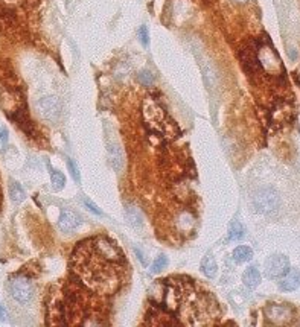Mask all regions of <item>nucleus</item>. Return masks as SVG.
Listing matches in <instances>:
<instances>
[{
  "instance_id": "1",
  "label": "nucleus",
  "mask_w": 300,
  "mask_h": 327,
  "mask_svg": "<svg viewBox=\"0 0 300 327\" xmlns=\"http://www.w3.org/2000/svg\"><path fill=\"white\" fill-rule=\"evenodd\" d=\"M73 270L90 289L99 294H113L122 279L124 254L107 237H95L78 245L72 257Z\"/></svg>"
},
{
  "instance_id": "2",
  "label": "nucleus",
  "mask_w": 300,
  "mask_h": 327,
  "mask_svg": "<svg viewBox=\"0 0 300 327\" xmlns=\"http://www.w3.org/2000/svg\"><path fill=\"white\" fill-rule=\"evenodd\" d=\"M144 119H145V125L158 134H169V130L174 128V124L166 117L163 108L160 107L154 99H147L144 102Z\"/></svg>"
},
{
  "instance_id": "3",
  "label": "nucleus",
  "mask_w": 300,
  "mask_h": 327,
  "mask_svg": "<svg viewBox=\"0 0 300 327\" xmlns=\"http://www.w3.org/2000/svg\"><path fill=\"white\" fill-rule=\"evenodd\" d=\"M265 318L274 326H288L296 320V309L287 303H268L264 308Z\"/></svg>"
},
{
  "instance_id": "4",
  "label": "nucleus",
  "mask_w": 300,
  "mask_h": 327,
  "mask_svg": "<svg viewBox=\"0 0 300 327\" xmlns=\"http://www.w3.org/2000/svg\"><path fill=\"white\" fill-rule=\"evenodd\" d=\"M257 61L259 67L268 75L279 76L284 72V64L281 58L276 53L274 47H271L270 45H261L257 47Z\"/></svg>"
},
{
  "instance_id": "5",
  "label": "nucleus",
  "mask_w": 300,
  "mask_h": 327,
  "mask_svg": "<svg viewBox=\"0 0 300 327\" xmlns=\"http://www.w3.org/2000/svg\"><path fill=\"white\" fill-rule=\"evenodd\" d=\"M253 204L256 207V212L262 215H271L281 206V196H279V193L274 189L265 187L254 195Z\"/></svg>"
},
{
  "instance_id": "6",
  "label": "nucleus",
  "mask_w": 300,
  "mask_h": 327,
  "mask_svg": "<svg viewBox=\"0 0 300 327\" xmlns=\"http://www.w3.org/2000/svg\"><path fill=\"white\" fill-rule=\"evenodd\" d=\"M9 289H11V295L14 297V300H17L22 304L29 303L34 297V286H32L31 280L26 277H22V276H18L11 280Z\"/></svg>"
},
{
  "instance_id": "7",
  "label": "nucleus",
  "mask_w": 300,
  "mask_h": 327,
  "mask_svg": "<svg viewBox=\"0 0 300 327\" xmlns=\"http://www.w3.org/2000/svg\"><path fill=\"white\" fill-rule=\"evenodd\" d=\"M37 110L45 120L55 122L61 113V104L56 96H45L37 102Z\"/></svg>"
},
{
  "instance_id": "8",
  "label": "nucleus",
  "mask_w": 300,
  "mask_h": 327,
  "mask_svg": "<svg viewBox=\"0 0 300 327\" xmlns=\"http://www.w3.org/2000/svg\"><path fill=\"white\" fill-rule=\"evenodd\" d=\"M290 271V259L284 254H276L268 259L265 273L270 279H281Z\"/></svg>"
},
{
  "instance_id": "9",
  "label": "nucleus",
  "mask_w": 300,
  "mask_h": 327,
  "mask_svg": "<svg viewBox=\"0 0 300 327\" xmlns=\"http://www.w3.org/2000/svg\"><path fill=\"white\" fill-rule=\"evenodd\" d=\"M241 61L243 66L249 73H253L259 67V61H257V47L256 46H247L241 50Z\"/></svg>"
},
{
  "instance_id": "10",
  "label": "nucleus",
  "mask_w": 300,
  "mask_h": 327,
  "mask_svg": "<svg viewBox=\"0 0 300 327\" xmlns=\"http://www.w3.org/2000/svg\"><path fill=\"white\" fill-rule=\"evenodd\" d=\"M299 286H300V271H297V270L288 271L282 277L281 283H279V288H281L282 291H285V292L296 291Z\"/></svg>"
},
{
  "instance_id": "11",
  "label": "nucleus",
  "mask_w": 300,
  "mask_h": 327,
  "mask_svg": "<svg viewBox=\"0 0 300 327\" xmlns=\"http://www.w3.org/2000/svg\"><path fill=\"white\" fill-rule=\"evenodd\" d=\"M79 224H81V219H79V216L75 215L70 210H66V212L61 213V216H59L58 227L61 229L63 232H72V230H75L79 226Z\"/></svg>"
},
{
  "instance_id": "12",
  "label": "nucleus",
  "mask_w": 300,
  "mask_h": 327,
  "mask_svg": "<svg viewBox=\"0 0 300 327\" xmlns=\"http://www.w3.org/2000/svg\"><path fill=\"white\" fill-rule=\"evenodd\" d=\"M125 216H127V221L131 227L134 229H141L144 226V215L142 212L139 210L137 207L134 206H128L127 210H125Z\"/></svg>"
},
{
  "instance_id": "13",
  "label": "nucleus",
  "mask_w": 300,
  "mask_h": 327,
  "mask_svg": "<svg viewBox=\"0 0 300 327\" xmlns=\"http://www.w3.org/2000/svg\"><path fill=\"white\" fill-rule=\"evenodd\" d=\"M108 157H110V163L114 171H119L124 165V155H122V151L117 145H113L110 143L108 145Z\"/></svg>"
},
{
  "instance_id": "14",
  "label": "nucleus",
  "mask_w": 300,
  "mask_h": 327,
  "mask_svg": "<svg viewBox=\"0 0 300 327\" xmlns=\"http://www.w3.org/2000/svg\"><path fill=\"white\" fill-rule=\"evenodd\" d=\"M243 281H244V284L247 286L249 289H254L256 286H257L259 283H261V274H259L257 268L250 267V268L244 273V276H243Z\"/></svg>"
},
{
  "instance_id": "15",
  "label": "nucleus",
  "mask_w": 300,
  "mask_h": 327,
  "mask_svg": "<svg viewBox=\"0 0 300 327\" xmlns=\"http://www.w3.org/2000/svg\"><path fill=\"white\" fill-rule=\"evenodd\" d=\"M201 271H203V274H204L206 277H209V279H213V277L216 276L218 267H216L215 259H213L210 254L204 256V259H203V262H201Z\"/></svg>"
},
{
  "instance_id": "16",
  "label": "nucleus",
  "mask_w": 300,
  "mask_h": 327,
  "mask_svg": "<svg viewBox=\"0 0 300 327\" xmlns=\"http://www.w3.org/2000/svg\"><path fill=\"white\" fill-rule=\"evenodd\" d=\"M233 259L236 262H247L253 259V251L249 247H236L233 250Z\"/></svg>"
},
{
  "instance_id": "17",
  "label": "nucleus",
  "mask_w": 300,
  "mask_h": 327,
  "mask_svg": "<svg viewBox=\"0 0 300 327\" xmlns=\"http://www.w3.org/2000/svg\"><path fill=\"white\" fill-rule=\"evenodd\" d=\"M9 196L12 199V202H22L26 195H25V190L22 189V186L18 185V183H11L9 185Z\"/></svg>"
},
{
  "instance_id": "18",
  "label": "nucleus",
  "mask_w": 300,
  "mask_h": 327,
  "mask_svg": "<svg viewBox=\"0 0 300 327\" xmlns=\"http://www.w3.org/2000/svg\"><path fill=\"white\" fill-rule=\"evenodd\" d=\"M50 180H52V187L53 190H61L66 185V177L59 172V171H52L50 174Z\"/></svg>"
},
{
  "instance_id": "19",
  "label": "nucleus",
  "mask_w": 300,
  "mask_h": 327,
  "mask_svg": "<svg viewBox=\"0 0 300 327\" xmlns=\"http://www.w3.org/2000/svg\"><path fill=\"white\" fill-rule=\"evenodd\" d=\"M166 267H168V257L165 254H160L151 265V273L158 274V273H162Z\"/></svg>"
},
{
  "instance_id": "20",
  "label": "nucleus",
  "mask_w": 300,
  "mask_h": 327,
  "mask_svg": "<svg viewBox=\"0 0 300 327\" xmlns=\"http://www.w3.org/2000/svg\"><path fill=\"white\" fill-rule=\"evenodd\" d=\"M229 234H230V240H239V239H241V237L244 236V227H243V224L239 222V221L232 222Z\"/></svg>"
},
{
  "instance_id": "21",
  "label": "nucleus",
  "mask_w": 300,
  "mask_h": 327,
  "mask_svg": "<svg viewBox=\"0 0 300 327\" xmlns=\"http://www.w3.org/2000/svg\"><path fill=\"white\" fill-rule=\"evenodd\" d=\"M67 166H69V172L72 175V178L76 181V183H81V175H79V169H78V165L72 160V158H67Z\"/></svg>"
},
{
  "instance_id": "22",
  "label": "nucleus",
  "mask_w": 300,
  "mask_h": 327,
  "mask_svg": "<svg viewBox=\"0 0 300 327\" xmlns=\"http://www.w3.org/2000/svg\"><path fill=\"white\" fill-rule=\"evenodd\" d=\"M152 79H154V76L150 70H144L142 73H139V81H141L144 86H150L152 83Z\"/></svg>"
},
{
  "instance_id": "23",
  "label": "nucleus",
  "mask_w": 300,
  "mask_h": 327,
  "mask_svg": "<svg viewBox=\"0 0 300 327\" xmlns=\"http://www.w3.org/2000/svg\"><path fill=\"white\" fill-rule=\"evenodd\" d=\"M139 42H141L144 46H148L150 37H148V29H147V26H141V29H139Z\"/></svg>"
},
{
  "instance_id": "24",
  "label": "nucleus",
  "mask_w": 300,
  "mask_h": 327,
  "mask_svg": "<svg viewBox=\"0 0 300 327\" xmlns=\"http://www.w3.org/2000/svg\"><path fill=\"white\" fill-rule=\"evenodd\" d=\"M83 202H84V206H86V209H87V210L93 212L95 215H102V212L96 207V204H95L93 201H90L89 198H83Z\"/></svg>"
},
{
  "instance_id": "25",
  "label": "nucleus",
  "mask_w": 300,
  "mask_h": 327,
  "mask_svg": "<svg viewBox=\"0 0 300 327\" xmlns=\"http://www.w3.org/2000/svg\"><path fill=\"white\" fill-rule=\"evenodd\" d=\"M23 3H25V0H0V5L3 8H17Z\"/></svg>"
},
{
  "instance_id": "26",
  "label": "nucleus",
  "mask_w": 300,
  "mask_h": 327,
  "mask_svg": "<svg viewBox=\"0 0 300 327\" xmlns=\"http://www.w3.org/2000/svg\"><path fill=\"white\" fill-rule=\"evenodd\" d=\"M6 143H8V130L2 128L0 130V149L3 151V148L6 146Z\"/></svg>"
},
{
  "instance_id": "27",
  "label": "nucleus",
  "mask_w": 300,
  "mask_h": 327,
  "mask_svg": "<svg viewBox=\"0 0 300 327\" xmlns=\"http://www.w3.org/2000/svg\"><path fill=\"white\" fill-rule=\"evenodd\" d=\"M0 320H2V321L8 320V312H6V309L3 308L2 304H0Z\"/></svg>"
},
{
  "instance_id": "28",
  "label": "nucleus",
  "mask_w": 300,
  "mask_h": 327,
  "mask_svg": "<svg viewBox=\"0 0 300 327\" xmlns=\"http://www.w3.org/2000/svg\"><path fill=\"white\" fill-rule=\"evenodd\" d=\"M134 253L137 254V257H141V260H142V263H144V265H147V259L144 257V253H142L141 250H137V248H134Z\"/></svg>"
},
{
  "instance_id": "29",
  "label": "nucleus",
  "mask_w": 300,
  "mask_h": 327,
  "mask_svg": "<svg viewBox=\"0 0 300 327\" xmlns=\"http://www.w3.org/2000/svg\"><path fill=\"white\" fill-rule=\"evenodd\" d=\"M232 2H235V3H246L247 0H232Z\"/></svg>"
},
{
  "instance_id": "30",
  "label": "nucleus",
  "mask_w": 300,
  "mask_h": 327,
  "mask_svg": "<svg viewBox=\"0 0 300 327\" xmlns=\"http://www.w3.org/2000/svg\"><path fill=\"white\" fill-rule=\"evenodd\" d=\"M297 78H299V83H300V70H299V73H297Z\"/></svg>"
}]
</instances>
